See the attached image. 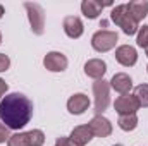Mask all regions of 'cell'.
<instances>
[{
    "label": "cell",
    "mask_w": 148,
    "mask_h": 146,
    "mask_svg": "<svg viewBox=\"0 0 148 146\" xmlns=\"http://www.w3.org/2000/svg\"><path fill=\"white\" fill-rule=\"evenodd\" d=\"M33 117V102L23 93H9L0 102V120L12 131H21Z\"/></svg>",
    "instance_id": "cell-1"
},
{
    "label": "cell",
    "mask_w": 148,
    "mask_h": 146,
    "mask_svg": "<svg viewBox=\"0 0 148 146\" xmlns=\"http://www.w3.org/2000/svg\"><path fill=\"white\" fill-rule=\"evenodd\" d=\"M110 19H112V23L117 24V26L122 29V33L127 35V36L136 35L138 29H140V28H138V23L129 16V12H127V5H126V3L115 5V7L112 9Z\"/></svg>",
    "instance_id": "cell-2"
},
{
    "label": "cell",
    "mask_w": 148,
    "mask_h": 146,
    "mask_svg": "<svg viewBox=\"0 0 148 146\" xmlns=\"http://www.w3.org/2000/svg\"><path fill=\"white\" fill-rule=\"evenodd\" d=\"M93 96H95V112L102 115L110 105V84L105 79H98L93 83Z\"/></svg>",
    "instance_id": "cell-3"
},
{
    "label": "cell",
    "mask_w": 148,
    "mask_h": 146,
    "mask_svg": "<svg viewBox=\"0 0 148 146\" xmlns=\"http://www.w3.org/2000/svg\"><path fill=\"white\" fill-rule=\"evenodd\" d=\"M24 9L28 12L31 31L36 36H41L45 31V10H43V7L36 2H24Z\"/></svg>",
    "instance_id": "cell-4"
},
{
    "label": "cell",
    "mask_w": 148,
    "mask_h": 146,
    "mask_svg": "<svg viewBox=\"0 0 148 146\" xmlns=\"http://www.w3.org/2000/svg\"><path fill=\"white\" fill-rule=\"evenodd\" d=\"M119 41V36L115 31H109V29H100L97 31L93 36H91V46L95 52L98 53H105V52H110L112 48H115Z\"/></svg>",
    "instance_id": "cell-5"
},
{
    "label": "cell",
    "mask_w": 148,
    "mask_h": 146,
    "mask_svg": "<svg viewBox=\"0 0 148 146\" xmlns=\"http://www.w3.org/2000/svg\"><path fill=\"white\" fill-rule=\"evenodd\" d=\"M114 108L119 115H131V113H136L140 110V103L134 98V95L127 93V95H121L119 98H115Z\"/></svg>",
    "instance_id": "cell-6"
},
{
    "label": "cell",
    "mask_w": 148,
    "mask_h": 146,
    "mask_svg": "<svg viewBox=\"0 0 148 146\" xmlns=\"http://www.w3.org/2000/svg\"><path fill=\"white\" fill-rule=\"evenodd\" d=\"M67 57L60 52H48L43 59V65L50 72H64L67 69Z\"/></svg>",
    "instance_id": "cell-7"
},
{
    "label": "cell",
    "mask_w": 148,
    "mask_h": 146,
    "mask_svg": "<svg viewBox=\"0 0 148 146\" xmlns=\"http://www.w3.org/2000/svg\"><path fill=\"white\" fill-rule=\"evenodd\" d=\"M88 127L91 129L93 136H97V138H109L112 134V131H114L110 120L107 117H103V115H95L88 122Z\"/></svg>",
    "instance_id": "cell-8"
},
{
    "label": "cell",
    "mask_w": 148,
    "mask_h": 146,
    "mask_svg": "<svg viewBox=\"0 0 148 146\" xmlns=\"http://www.w3.org/2000/svg\"><path fill=\"white\" fill-rule=\"evenodd\" d=\"M115 60L124 67H133L138 62V52L131 45H121L115 50Z\"/></svg>",
    "instance_id": "cell-9"
},
{
    "label": "cell",
    "mask_w": 148,
    "mask_h": 146,
    "mask_svg": "<svg viewBox=\"0 0 148 146\" xmlns=\"http://www.w3.org/2000/svg\"><path fill=\"white\" fill-rule=\"evenodd\" d=\"M62 28H64V33L73 40L83 36L84 33V26H83V21L77 17V16H67L64 17V23H62Z\"/></svg>",
    "instance_id": "cell-10"
},
{
    "label": "cell",
    "mask_w": 148,
    "mask_h": 146,
    "mask_svg": "<svg viewBox=\"0 0 148 146\" xmlns=\"http://www.w3.org/2000/svg\"><path fill=\"white\" fill-rule=\"evenodd\" d=\"M109 84H110V88L114 91H117V93H121V95H127L129 91H131V88H133V79H131V76L126 72H117L112 76V79L109 81Z\"/></svg>",
    "instance_id": "cell-11"
},
{
    "label": "cell",
    "mask_w": 148,
    "mask_h": 146,
    "mask_svg": "<svg viewBox=\"0 0 148 146\" xmlns=\"http://www.w3.org/2000/svg\"><path fill=\"white\" fill-rule=\"evenodd\" d=\"M90 108V98L84 93H76L67 100V110L73 115H81Z\"/></svg>",
    "instance_id": "cell-12"
},
{
    "label": "cell",
    "mask_w": 148,
    "mask_h": 146,
    "mask_svg": "<svg viewBox=\"0 0 148 146\" xmlns=\"http://www.w3.org/2000/svg\"><path fill=\"white\" fill-rule=\"evenodd\" d=\"M107 72V64L105 60L102 59H90L86 64H84V74L95 81L98 79H103V76Z\"/></svg>",
    "instance_id": "cell-13"
},
{
    "label": "cell",
    "mask_w": 148,
    "mask_h": 146,
    "mask_svg": "<svg viewBox=\"0 0 148 146\" xmlns=\"http://www.w3.org/2000/svg\"><path fill=\"white\" fill-rule=\"evenodd\" d=\"M91 139H93V132H91V129L88 127V124H86V126H77V127H74L73 131H71V136H69V141L74 143L76 146H86Z\"/></svg>",
    "instance_id": "cell-14"
},
{
    "label": "cell",
    "mask_w": 148,
    "mask_h": 146,
    "mask_svg": "<svg viewBox=\"0 0 148 146\" xmlns=\"http://www.w3.org/2000/svg\"><path fill=\"white\" fill-rule=\"evenodd\" d=\"M105 5H112V3L110 2L102 3V2H98V0H83V2H81V12H83V16L88 17V19H97V17L102 14V9H103Z\"/></svg>",
    "instance_id": "cell-15"
},
{
    "label": "cell",
    "mask_w": 148,
    "mask_h": 146,
    "mask_svg": "<svg viewBox=\"0 0 148 146\" xmlns=\"http://www.w3.org/2000/svg\"><path fill=\"white\" fill-rule=\"evenodd\" d=\"M126 5H127L129 16L136 23H140V21H143L147 17V14H148V2L147 0H133V2H129Z\"/></svg>",
    "instance_id": "cell-16"
},
{
    "label": "cell",
    "mask_w": 148,
    "mask_h": 146,
    "mask_svg": "<svg viewBox=\"0 0 148 146\" xmlns=\"http://www.w3.org/2000/svg\"><path fill=\"white\" fill-rule=\"evenodd\" d=\"M117 126H119L124 132L134 131V129L138 127V117H136V113H131V115H119Z\"/></svg>",
    "instance_id": "cell-17"
},
{
    "label": "cell",
    "mask_w": 148,
    "mask_h": 146,
    "mask_svg": "<svg viewBox=\"0 0 148 146\" xmlns=\"http://www.w3.org/2000/svg\"><path fill=\"white\" fill-rule=\"evenodd\" d=\"M134 98L140 103V108H148V84H140L134 88Z\"/></svg>",
    "instance_id": "cell-18"
},
{
    "label": "cell",
    "mask_w": 148,
    "mask_h": 146,
    "mask_svg": "<svg viewBox=\"0 0 148 146\" xmlns=\"http://www.w3.org/2000/svg\"><path fill=\"white\" fill-rule=\"evenodd\" d=\"M28 143L29 146H43L45 145V134L41 129H31L28 131Z\"/></svg>",
    "instance_id": "cell-19"
},
{
    "label": "cell",
    "mask_w": 148,
    "mask_h": 146,
    "mask_svg": "<svg viewBox=\"0 0 148 146\" xmlns=\"http://www.w3.org/2000/svg\"><path fill=\"white\" fill-rule=\"evenodd\" d=\"M7 146H29L28 143V132H16L9 138Z\"/></svg>",
    "instance_id": "cell-20"
},
{
    "label": "cell",
    "mask_w": 148,
    "mask_h": 146,
    "mask_svg": "<svg viewBox=\"0 0 148 146\" xmlns=\"http://www.w3.org/2000/svg\"><path fill=\"white\" fill-rule=\"evenodd\" d=\"M136 45L140 48H148V24L138 29V36H136Z\"/></svg>",
    "instance_id": "cell-21"
},
{
    "label": "cell",
    "mask_w": 148,
    "mask_h": 146,
    "mask_svg": "<svg viewBox=\"0 0 148 146\" xmlns=\"http://www.w3.org/2000/svg\"><path fill=\"white\" fill-rule=\"evenodd\" d=\"M10 67V59L5 53H0V72H5Z\"/></svg>",
    "instance_id": "cell-22"
},
{
    "label": "cell",
    "mask_w": 148,
    "mask_h": 146,
    "mask_svg": "<svg viewBox=\"0 0 148 146\" xmlns=\"http://www.w3.org/2000/svg\"><path fill=\"white\" fill-rule=\"evenodd\" d=\"M9 138H10V136H9V127L0 122V145L5 143V141H9Z\"/></svg>",
    "instance_id": "cell-23"
},
{
    "label": "cell",
    "mask_w": 148,
    "mask_h": 146,
    "mask_svg": "<svg viewBox=\"0 0 148 146\" xmlns=\"http://www.w3.org/2000/svg\"><path fill=\"white\" fill-rule=\"evenodd\" d=\"M7 89H9V86H7V83L0 77V102H2V98L5 96V93H7Z\"/></svg>",
    "instance_id": "cell-24"
},
{
    "label": "cell",
    "mask_w": 148,
    "mask_h": 146,
    "mask_svg": "<svg viewBox=\"0 0 148 146\" xmlns=\"http://www.w3.org/2000/svg\"><path fill=\"white\" fill-rule=\"evenodd\" d=\"M66 143H67V138L60 136V138H57V141H55V146H66Z\"/></svg>",
    "instance_id": "cell-25"
},
{
    "label": "cell",
    "mask_w": 148,
    "mask_h": 146,
    "mask_svg": "<svg viewBox=\"0 0 148 146\" xmlns=\"http://www.w3.org/2000/svg\"><path fill=\"white\" fill-rule=\"evenodd\" d=\"M3 14H5V9H3V5H0V19L3 17Z\"/></svg>",
    "instance_id": "cell-26"
},
{
    "label": "cell",
    "mask_w": 148,
    "mask_h": 146,
    "mask_svg": "<svg viewBox=\"0 0 148 146\" xmlns=\"http://www.w3.org/2000/svg\"><path fill=\"white\" fill-rule=\"evenodd\" d=\"M66 146H76V145H74V143H71V141H69V138H67V143H66Z\"/></svg>",
    "instance_id": "cell-27"
},
{
    "label": "cell",
    "mask_w": 148,
    "mask_h": 146,
    "mask_svg": "<svg viewBox=\"0 0 148 146\" xmlns=\"http://www.w3.org/2000/svg\"><path fill=\"white\" fill-rule=\"evenodd\" d=\"M0 43H2V33H0Z\"/></svg>",
    "instance_id": "cell-28"
},
{
    "label": "cell",
    "mask_w": 148,
    "mask_h": 146,
    "mask_svg": "<svg viewBox=\"0 0 148 146\" xmlns=\"http://www.w3.org/2000/svg\"><path fill=\"white\" fill-rule=\"evenodd\" d=\"M112 146H122V145H112Z\"/></svg>",
    "instance_id": "cell-29"
},
{
    "label": "cell",
    "mask_w": 148,
    "mask_h": 146,
    "mask_svg": "<svg viewBox=\"0 0 148 146\" xmlns=\"http://www.w3.org/2000/svg\"><path fill=\"white\" fill-rule=\"evenodd\" d=\"M147 57H148V48H147Z\"/></svg>",
    "instance_id": "cell-30"
},
{
    "label": "cell",
    "mask_w": 148,
    "mask_h": 146,
    "mask_svg": "<svg viewBox=\"0 0 148 146\" xmlns=\"http://www.w3.org/2000/svg\"><path fill=\"white\" fill-rule=\"evenodd\" d=\"M147 72H148V65H147Z\"/></svg>",
    "instance_id": "cell-31"
}]
</instances>
